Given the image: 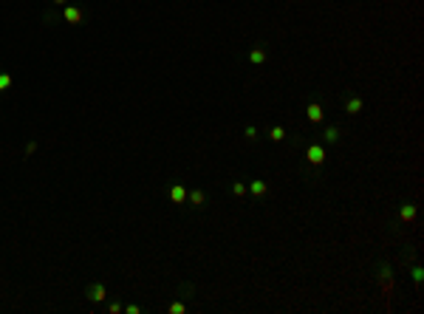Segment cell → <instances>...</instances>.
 <instances>
[{
  "label": "cell",
  "mask_w": 424,
  "mask_h": 314,
  "mask_svg": "<svg viewBox=\"0 0 424 314\" xmlns=\"http://www.w3.org/2000/svg\"><path fill=\"white\" fill-rule=\"evenodd\" d=\"M376 280H379V286H382V294L390 297V294H393V269H390L388 260H379V264H376Z\"/></svg>",
  "instance_id": "cell-1"
},
{
  "label": "cell",
  "mask_w": 424,
  "mask_h": 314,
  "mask_svg": "<svg viewBox=\"0 0 424 314\" xmlns=\"http://www.w3.org/2000/svg\"><path fill=\"white\" fill-rule=\"evenodd\" d=\"M325 159H328V153H325V144L311 142L309 147H306V162H309L311 167H323Z\"/></svg>",
  "instance_id": "cell-2"
},
{
  "label": "cell",
  "mask_w": 424,
  "mask_h": 314,
  "mask_svg": "<svg viewBox=\"0 0 424 314\" xmlns=\"http://www.w3.org/2000/svg\"><path fill=\"white\" fill-rule=\"evenodd\" d=\"M320 144H339L342 142V128L339 125H325L323 130H320V139H317Z\"/></svg>",
  "instance_id": "cell-3"
},
{
  "label": "cell",
  "mask_w": 424,
  "mask_h": 314,
  "mask_svg": "<svg viewBox=\"0 0 424 314\" xmlns=\"http://www.w3.org/2000/svg\"><path fill=\"white\" fill-rule=\"evenodd\" d=\"M187 204L193 210H207L209 207V195L204 193L201 187H195V190H187Z\"/></svg>",
  "instance_id": "cell-4"
},
{
  "label": "cell",
  "mask_w": 424,
  "mask_h": 314,
  "mask_svg": "<svg viewBox=\"0 0 424 314\" xmlns=\"http://www.w3.org/2000/svg\"><path fill=\"white\" fill-rule=\"evenodd\" d=\"M63 20L68 23V26H82L85 12H82L79 6H68V3H65V6H63Z\"/></svg>",
  "instance_id": "cell-5"
},
{
  "label": "cell",
  "mask_w": 424,
  "mask_h": 314,
  "mask_svg": "<svg viewBox=\"0 0 424 314\" xmlns=\"http://www.w3.org/2000/svg\"><path fill=\"white\" fill-rule=\"evenodd\" d=\"M85 297L91 300V303H102V300L108 297V289H105V283H88V289H85Z\"/></svg>",
  "instance_id": "cell-6"
},
{
  "label": "cell",
  "mask_w": 424,
  "mask_h": 314,
  "mask_svg": "<svg viewBox=\"0 0 424 314\" xmlns=\"http://www.w3.org/2000/svg\"><path fill=\"white\" fill-rule=\"evenodd\" d=\"M306 116H309L311 125H323L325 122V111H323L320 102H309V105H306Z\"/></svg>",
  "instance_id": "cell-7"
},
{
  "label": "cell",
  "mask_w": 424,
  "mask_h": 314,
  "mask_svg": "<svg viewBox=\"0 0 424 314\" xmlns=\"http://www.w3.org/2000/svg\"><path fill=\"white\" fill-rule=\"evenodd\" d=\"M362 108H365L362 96H356V93H345V114L348 116H359Z\"/></svg>",
  "instance_id": "cell-8"
},
{
  "label": "cell",
  "mask_w": 424,
  "mask_h": 314,
  "mask_svg": "<svg viewBox=\"0 0 424 314\" xmlns=\"http://www.w3.org/2000/svg\"><path fill=\"white\" fill-rule=\"evenodd\" d=\"M246 60H249L252 65H263L269 60V51L266 45H255V48H249V54H246Z\"/></svg>",
  "instance_id": "cell-9"
},
{
  "label": "cell",
  "mask_w": 424,
  "mask_h": 314,
  "mask_svg": "<svg viewBox=\"0 0 424 314\" xmlns=\"http://www.w3.org/2000/svg\"><path fill=\"white\" fill-rule=\"evenodd\" d=\"M246 187H249V195H252V198H263V195L269 193V184H266L263 179H252Z\"/></svg>",
  "instance_id": "cell-10"
},
{
  "label": "cell",
  "mask_w": 424,
  "mask_h": 314,
  "mask_svg": "<svg viewBox=\"0 0 424 314\" xmlns=\"http://www.w3.org/2000/svg\"><path fill=\"white\" fill-rule=\"evenodd\" d=\"M399 221H402V224H413V221H416V204H413V201L402 204V210H399Z\"/></svg>",
  "instance_id": "cell-11"
},
{
  "label": "cell",
  "mask_w": 424,
  "mask_h": 314,
  "mask_svg": "<svg viewBox=\"0 0 424 314\" xmlns=\"http://www.w3.org/2000/svg\"><path fill=\"white\" fill-rule=\"evenodd\" d=\"M170 201H173V204H187V187L173 184L170 187Z\"/></svg>",
  "instance_id": "cell-12"
},
{
  "label": "cell",
  "mask_w": 424,
  "mask_h": 314,
  "mask_svg": "<svg viewBox=\"0 0 424 314\" xmlns=\"http://www.w3.org/2000/svg\"><path fill=\"white\" fill-rule=\"evenodd\" d=\"M266 136L272 139L274 144H277V142H286V128H283V125H274V128L266 130Z\"/></svg>",
  "instance_id": "cell-13"
},
{
  "label": "cell",
  "mask_w": 424,
  "mask_h": 314,
  "mask_svg": "<svg viewBox=\"0 0 424 314\" xmlns=\"http://www.w3.org/2000/svg\"><path fill=\"white\" fill-rule=\"evenodd\" d=\"M410 278H413V283H416V289H421V283H424V269L418 264H410Z\"/></svg>",
  "instance_id": "cell-14"
},
{
  "label": "cell",
  "mask_w": 424,
  "mask_h": 314,
  "mask_svg": "<svg viewBox=\"0 0 424 314\" xmlns=\"http://www.w3.org/2000/svg\"><path fill=\"white\" fill-rule=\"evenodd\" d=\"M232 195H235V198H246V195H249V187H246V181H232Z\"/></svg>",
  "instance_id": "cell-15"
},
{
  "label": "cell",
  "mask_w": 424,
  "mask_h": 314,
  "mask_svg": "<svg viewBox=\"0 0 424 314\" xmlns=\"http://www.w3.org/2000/svg\"><path fill=\"white\" fill-rule=\"evenodd\" d=\"M167 311H170V314H184V311H187V303L178 297L175 303H170V306H167Z\"/></svg>",
  "instance_id": "cell-16"
},
{
  "label": "cell",
  "mask_w": 424,
  "mask_h": 314,
  "mask_svg": "<svg viewBox=\"0 0 424 314\" xmlns=\"http://www.w3.org/2000/svg\"><path fill=\"white\" fill-rule=\"evenodd\" d=\"M244 136L249 139V142H258V128H255V125H246V128H244Z\"/></svg>",
  "instance_id": "cell-17"
},
{
  "label": "cell",
  "mask_w": 424,
  "mask_h": 314,
  "mask_svg": "<svg viewBox=\"0 0 424 314\" xmlns=\"http://www.w3.org/2000/svg\"><path fill=\"white\" fill-rule=\"evenodd\" d=\"M122 311H125V314H139V311H142V308H139L136 303H128V306H125Z\"/></svg>",
  "instance_id": "cell-18"
},
{
  "label": "cell",
  "mask_w": 424,
  "mask_h": 314,
  "mask_svg": "<svg viewBox=\"0 0 424 314\" xmlns=\"http://www.w3.org/2000/svg\"><path fill=\"white\" fill-rule=\"evenodd\" d=\"M34 153H37V142H29L26 144V156H34Z\"/></svg>",
  "instance_id": "cell-19"
},
{
  "label": "cell",
  "mask_w": 424,
  "mask_h": 314,
  "mask_svg": "<svg viewBox=\"0 0 424 314\" xmlns=\"http://www.w3.org/2000/svg\"><path fill=\"white\" fill-rule=\"evenodd\" d=\"M122 303H110V314H122Z\"/></svg>",
  "instance_id": "cell-20"
},
{
  "label": "cell",
  "mask_w": 424,
  "mask_h": 314,
  "mask_svg": "<svg viewBox=\"0 0 424 314\" xmlns=\"http://www.w3.org/2000/svg\"><path fill=\"white\" fill-rule=\"evenodd\" d=\"M51 3H54V6H65V3H68V0H51Z\"/></svg>",
  "instance_id": "cell-21"
}]
</instances>
